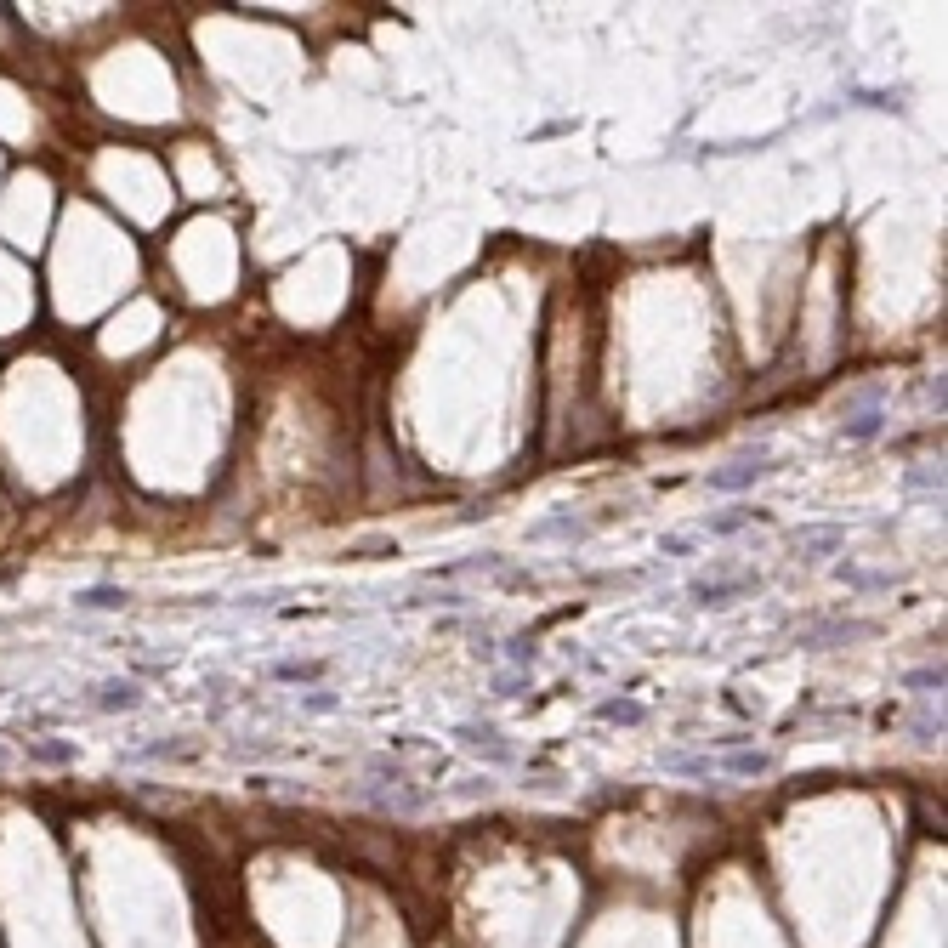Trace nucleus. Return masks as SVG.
<instances>
[{"label":"nucleus","mask_w":948,"mask_h":948,"mask_svg":"<svg viewBox=\"0 0 948 948\" xmlns=\"http://www.w3.org/2000/svg\"><path fill=\"white\" fill-rule=\"evenodd\" d=\"M455 738H460V744H466L472 755H483L489 767H511V761H517V750H511V744H506L500 733H494L489 721H460Z\"/></svg>","instance_id":"f257e3e1"},{"label":"nucleus","mask_w":948,"mask_h":948,"mask_svg":"<svg viewBox=\"0 0 948 948\" xmlns=\"http://www.w3.org/2000/svg\"><path fill=\"white\" fill-rule=\"evenodd\" d=\"M710 767H721V773H733V778H761V773H773V755H761V750H727L721 761H710Z\"/></svg>","instance_id":"f03ea898"},{"label":"nucleus","mask_w":948,"mask_h":948,"mask_svg":"<svg viewBox=\"0 0 948 948\" xmlns=\"http://www.w3.org/2000/svg\"><path fill=\"white\" fill-rule=\"evenodd\" d=\"M591 534V523H580V517H545V523L528 528V540L545 545V540H585Z\"/></svg>","instance_id":"7ed1b4c3"},{"label":"nucleus","mask_w":948,"mask_h":948,"mask_svg":"<svg viewBox=\"0 0 948 948\" xmlns=\"http://www.w3.org/2000/svg\"><path fill=\"white\" fill-rule=\"evenodd\" d=\"M267 676H273V682H307V687H313V682L330 676V665H324V659H279Z\"/></svg>","instance_id":"20e7f679"},{"label":"nucleus","mask_w":948,"mask_h":948,"mask_svg":"<svg viewBox=\"0 0 948 948\" xmlns=\"http://www.w3.org/2000/svg\"><path fill=\"white\" fill-rule=\"evenodd\" d=\"M137 704H142L137 682H103L97 687V710H137Z\"/></svg>","instance_id":"39448f33"},{"label":"nucleus","mask_w":948,"mask_h":948,"mask_svg":"<svg viewBox=\"0 0 948 948\" xmlns=\"http://www.w3.org/2000/svg\"><path fill=\"white\" fill-rule=\"evenodd\" d=\"M767 472H773V466H750V460H744V466H733V472H710V489H716V494L750 489L755 477H767Z\"/></svg>","instance_id":"423d86ee"},{"label":"nucleus","mask_w":948,"mask_h":948,"mask_svg":"<svg viewBox=\"0 0 948 948\" xmlns=\"http://www.w3.org/2000/svg\"><path fill=\"white\" fill-rule=\"evenodd\" d=\"M761 511L755 506H733V511H716V517H704V534H716V540H727V534H738L744 523H755Z\"/></svg>","instance_id":"0eeeda50"},{"label":"nucleus","mask_w":948,"mask_h":948,"mask_svg":"<svg viewBox=\"0 0 948 948\" xmlns=\"http://www.w3.org/2000/svg\"><path fill=\"white\" fill-rule=\"evenodd\" d=\"M364 773H369V778H381V784H415V773H409L398 755H369Z\"/></svg>","instance_id":"6e6552de"},{"label":"nucleus","mask_w":948,"mask_h":948,"mask_svg":"<svg viewBox=\"0 0 948 948\" xmlns=\"http://www.w3.org/2000/svg\"><path fill=\"white\" fill-rule=\"evenodd\" d=\"M750 591V580H716V585H693V597L704 602V608H721V602H733Z\"/></svg>","instance_id":"1a4fd4ad"},{"label":"nucleus","mask_w":948,"mask_h":948,"mask_svg":"<svg viewBox=\"0 0 948 948\" xmlns=\"http://www.w3.org/2000/svg\"><path fill=\"white\" fill-rule=\"evenodd\" d=\"M597 716H602V721H614V727H642V721H648V710H642L636 699H608V704L597 710Z\"/></svg>","instance_id":"9d476101"},{"label":"nucleus","mask_w":948,"mask_h":948,"mask_svg":"<svg viewBox=\"0 0 948 948\" xmlns=\"http://www.w3.org/2000/svg\"><path fill=\"white\" fill-rule=\"evenodd\" d=\"M125 591H114V585H91V591H80L74 597V608H125Z\"/></svg>","instance_id":"9b49d317"},{"label":"nucleus","mask_w":948,"mask_h":948,"mask_svg":"<svg viewBox=\"0 0 948 948\" xmlns=\"http://www.w3.org/2000/svg\"><path fill=\"white\" fill-rule=\"evenodd\" d=\"M795 545H801V551H835V545H846V534L841 528H807Z\"/></svg>","instance_id":"f8f14e48"},{"label":"nucleus","mask_w":948,"mask_h":948,"mask_svg":"<svg viewBox=\"0 0 948 948\" xmlns=\"http://www.w3.org/2000/svg\"><path fill=\"white\" fill-rule=\"evenodd\" d=\"M29 755H35V761H46V767H57V761H74V744H46V738H29Z\"/></svg>","instance_id":"ddd939ff"},{"label":"nucleus","mask_w":948,"mask_h":948,"mask_svg":"<svg viewBox=\"0 0 948 948\" xmlns=\"http://www.w3.org/2000/svg\"><path fill=\"white\" fill-rule=\"evenodd\" d=\"M301 710H313V716H330V710H341V699H335V693H324V687H313V693H301Z\"/></svg>","instance_id":"4468645a"},{"label":"nucleus","mask_w":948,"mask_h":948,"mask_svg":"<svg viewBox=\"0 0 948 948\" xmlns=\"http://www.w3.org/2000/svg\"><path fill=\"white\" fill-rule=\"evenodd\" d=\"M693 545H699V534H665V540H659V557H687Z\"/></svg>","instance_id":"2eb2a0df"},{"label":"nucleus","mask_w":948,"mask_h":948,"mask_svg":"<svg viewBox=\"0 0 948 948\" xmlns=\"http://www.w3.org/2000/svg\"><path fill=\"white\" fill-rule=\"evenodd\" d=\"M182 755H194V744H148L142 761H182Z\"/></svg>","instance_id":"dca6fc26"},{"label":"nucleus","mask_w":948,"mask_h":948,"mask_svg":"<svg viewBox=\"0 0 948 948\" xmlns=\"http://www.w3.org/2000/svg\"><path fill=\"white\" fill-rule=\"evenodd\" d=\"M880 432V415H863L858 426H846V438H875Z\"/></svg>","instance_id":"f3484780"},{"label":"nucleus","mask_w":948,"mask_h":948,"mask_svg":"<svg viewBox=\"0 0 948 948\" xmlns=\"http://www.w3.org/2000/svg\"><path fill=\"white\" fill-rule=\"evenodd\" d=\"M909 687H943V670H914Z\"/></svg>","instance_id":"a211bd4d"},{"label":"nucleus","mask_w":948,"mask_h":948,"mask_svg":"<svg viewBox=\"0 0 948 948\" xmlns=\"http://www.w3.org/2000/svg\"><path fill=\"white\" fill-rule=\"evenodd\" d=\"M0 767H6V750H0Z\"/></svg>","instance_id":"6ab92c4d"}]
</instances>
